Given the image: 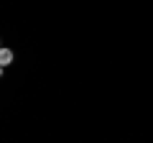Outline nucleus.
I'll return each instance as SVG.
<instances>
[{"instance_id":"nucleus-1","label":"nucleus","mask_w":153,"mask_h":143,"mask_svg":"<svg viewBox=\"0 0 153 143\" xmlns=\"http://www.w3.org/2000/svg\"><path fill=\"white\" fill-rule=\"evenodd\" d=\"M10 61H13V51H10V49H3V51H0V64L8 66Z\"/></svg>"}]
</instances>
